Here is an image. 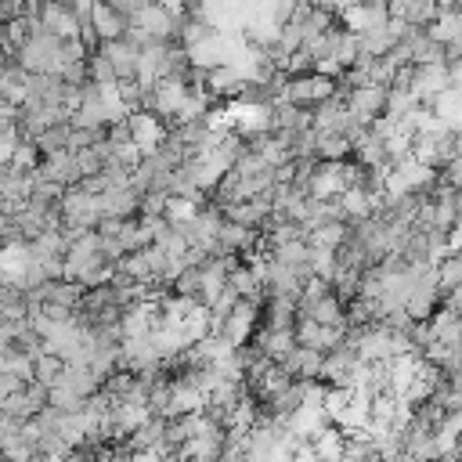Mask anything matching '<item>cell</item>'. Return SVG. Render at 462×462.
I'll list each match as a JSON object with an SVG mask.
<instances>
[{"mask_svg":"<svg viewBox=\"0 0 462 462\" xmlns=\"http://www.w3.org/2000/svg\"><path fill=\"white\" fill-rule=\"evenodd\" d=\"M336 4V11H343V7H350V4H357V0H332Z\"/></svg>","mask_w":462,"mask_h":462,"instance_id":"cell-12","label":"cell"},{"mask_svg":"<svg viewBox=\"0 0 462 462\" xmlns=\"http://www.w3.org/2000/svg\"><path fill=\"white\" fill-rule=\"evenodd\" d=\"M87 72H90V79L94 83H105V87H116L119 83V76H116V65L108 61V54L97 47V51H90V58H87Z\"/></svg>","mask_w":462,"mask_h":462,"instance_id":"cell-8","label":"cell"},{"mask_svg":"<svg viewBox=\"0 0 462 462\" xmlns=\"http://www.w3.org/2000/svg\"><path fill=\"white\" fill-rule=\"evenodd\" d=\"M386 83H365V87H354L350 94H346V108L368 126L375 116H383L386 112Z\"/></svg>","mask_w":462,"mask_h":462,"instance_id":"cell-2","label":"cell"},{"mask_svg":"<svg viewBox=\"0 0 462 462\" xmlns=\"http://www.w3.org/2000/svg\"><path fill=\"white\" fill-rule=\"evenodd\" d=\"M25 383H29V379H22V375H14V372L0 368V401H4V397H11V393H18Z\"/></svg>","mask_w":462,"mask_h":462,"instance_id":"cell-10","label":"cell"},{"mask_svg":"<svg viewBox=\"0 0 462 462\" xmlns=\"http://www.w3.org/2000/svg\"><path fill=\"white\" fill-rule=\"evenodd\" d=\"M90 18H94V29H97L101 40H116V36L126 32V18L112 4H105V0H94V14Z\"/></svg>","mask_w":462,"mask_h":462,"instance_id":"cell-6","label":"cell"},{"mask_svg":"<svg viewBox=\"0 0 462 462\" xmlns=\"http://www.w3.org/2000/svg\"><path fill=\"white\" fill-rule=\"evenodd\" d=\"M105 4H112V7H116V11H119L126 22H130V18H134V14H137V11H141L148 0H105Z\"/></svg>","mask_w":462,"mask_h":462,"instance_id":"cell-11","label":"cell"},{"mask_svg":"<svg viewBox=\"0 0 462 462\" xmlns=\"http://www.w3.org/2000/svg\"><path fill=\"white\" fill-rule=\"evenodd\" d=\"M36 18H40V25H43L47 32H54V36H61V40L79 36V18H76V11L65 7V4H58V0H43Z\"/></svg>","mask_w":462,"mask_h":462,"instance_id":"cell-3","label":"cell"},{"mask_svg":"<svg viewBox=\"0 0 462 462\" xmlns=\"http://www.w3.org/2000/svg\"><path fill=\"white\" fill-rule=\"evenodd\" d=\"M321 361H325V350L321 346H303V343H296L292 350H289V357L285 361H278L292 379H318L321 375Z\"/></svg>","mask_w":462,"mask_h":462,"instance_id":"cell-4","label":"cell"},{"mask_svg":"<svg viewBox=\"0 0 462 462\" xmlns=\"http://www.w3.org/2000/svg\"><path fill=\"white\" fill-rule=\"evenodd\" d=\"M332 94H336V76L318 72V69L303 72V76H289V83H285V101L303 105V108H314L318 101H325Z\"/></svg>","mask_w":462,"mask_h":462,"instance_id":"cell-1","label":"cell"},{"mask_svg":"<svg viewBox=\"0 0 462 462\" xmlns=\"http://www.w3.org/2000/svg\"><path fill=\"white\" fill-rule=\"evenodd\" d=\"M390 14L404 18L408 25H433L440 14V0H390Z\"/></svg>","mask_w":462,"mask_h":462,"instance_id":"cell-5","label":"cell"},{"mask_svg":"<svg viewBox=\"0 0 462 462\" xmlns=\"http://www.w3.org/2000/svg\"><path fill=\"white\" fill-rule=\"evenodd\" d=\"M61 368H65L61 354H54V350H43V354L36 357V375H32V379H40L43 386H54V383H58V375H61Z\"/></svg>","mask_w":462,"mask_h":462,"instance_id":"cell-9","label":"cell"},{"mask_svg":"<svg viewBox=\"0 0 462 462\" xmlns=\"http://www.w3.org/2000/svg\"><path fill=\"white\" fill-rule=\"evenodd\" d=\"M69 130H72V123L65 119V123H54V126H47V130H40L32 141H36V148L43 152V155H54V152H61V148H69Z\"/></svg>","mask_w":462,"mask_h":462,"instance_id":"cell-7","label":"cell"}]
</instances>
